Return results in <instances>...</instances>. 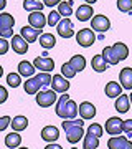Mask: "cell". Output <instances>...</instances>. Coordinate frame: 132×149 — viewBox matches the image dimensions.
<instances>
[{
  "mask_svg": "<svg viewBox=\"0 0 132 149\" xmlns=\"http://www.w3.org/2000/svg\"><path fill=\"white\" fill-rule=\"evenodd\" d=\"M78 113L81 119H93L96 116V106L89 101H83L78 108Z\"/></svg>",
  "mask_w": 132,
  "mask_h": 149,
  "instance_id": "obj_15",
  "label": "cell"
},
{
  "mask_svg": "<svg viewBox=\"0 0 132 149\" xmlns=\"http://www.w3.org/2000/svg\"><path fill=\"white\" fill-rule=\"evenodd\" d=\"M10 126L15 133H21V131H25L26 126H28V119H26V116H15L12 119Z\"/></svg>",
  "mask_w": 132,
  "mask_h": 149,
  "instance_id": "obj_25",
  "label": "cell"
},
{
  "mask_svg": "<svg viewBox=\"0 0 132 149\" xmlns=\"http://www.w3.org/2000/svg\"><path fill=\"white\" fill-rule=\"evenodd\" d=\"M122 133H126L127 136H132V119H126L122 123Z\"/></svg>",
  "mask_w": 132,
  "mask_h": 149,
  "instance_id": "obj_37",
  "label": "cell"
},
{
  "mask_svg": "<svg viewBox=\"0 0 132 149\" xmlns=\"http://www.w3.org/2000/svg\"><path fill=\"white\" fill-rule=\"evenodd\" d=\"M13 25H15V18L10 13L2 12L0 13V38L13 37Z\"/></svg>",
  "mask_w": 132,
  "mask_h": 149,
  "instance_id": "obj_4",
  "label": "cell"
},
{
  "mask_svg": "<svg viewBox=\"0 0 132 149\" xmlns=\"http://www.w3.org/2000/svg\"><path fill=\"white\" fill-rule=\"evenodd\" d=\"M61 3V0H43V5H46V7H55V5H59Z\"/></svg>",
  "mask_w": 132,
  "mask_h": 149,
  "instance_id": "obj_41",
  "label": "cell"
},
{
  "mask_svg": "<svg viewBox=\"0 0 132 149\" xmlns=\"http://www.w3.org/2000/svg\"><path fill=\"white\" fill-rule=\"evenodd\" d=\"M43 3L41 2H38V0H25L23 2V8L28 12H41L43 10Z\"/></svg>",
  "mask_w": 132,
  "mask_h": 149,
  "instance_id": "obj_31",
  "label": "cell"
},
{
  "mask_svg": "<svg viewBox=\"0 0 132 149\" xmlns=\"http://www.w3.org/2000/svg\"><path fill=\"white\" fill-rule=\"evenodd\" d=\"M88 133L96 136V138H101L102 133H104V128L101 124H97V123H93V124H89V128H88Z\"/></svg>",
  "mask_w": 132,
  "mask_h": 149,
  "instance_id": "obj_35",
  "label": "cell"
},
{
  "mask_svg": "<svg viewBox=\"0 0 132 149\" xmlns=\"http://www.w3.org/2000/svg\"><path fill=\"white\" fill-rule=\"evenodd\" d=\"M116 111L117 113H127L129 108H131V100H129V95H121L119 98H116Z\"/></svg>",
  "mask_w": 132,
  "mask_h": 149,
  "instance_id": "obj_24",
  "label": "cell"
},
{
  "mask_svg": "<svg viewBox=\"0 0 132 149\" xmlns=\"http://www.w3.org/2000/svg\"><path fill=\"white\" fill-rule=\"evenodd\" d=\"M18 149H28V148H18Z\"/></svg>",
  "mask_w": 132,
  "mask_h": 149,
  "instance_id": "obj_48",
  "label": "cell"
},
{
  "mask_svg": "<svg viewBox=\"0 0 132 149\" xmlns=\"http://www.w3.org/2000/svg\"><path fill=\"white\" fill-rule=\"evenodd\" d=\"M76 42H78V45L88 48L96 42V35L91 28H81V30L76 33Z\"/></svg>",
  "mask_w": 132,
  "mask_h": 149,
  "instance_id": "obj_6",
  "label": "cell"
},
{
  "mask_svg": "<svg viewBox=\"0 0 132 149\" xmlns=\"http://www.w3.org/2000/svg\"><path fill=\"white\" fill-rule=\"evenodd\" d=\"M55 113H56V116H59L63 121L64 119H76V116H78V104L69 98L68 93H63V95L58 98V101H56Z\"/></svg>",
  "mask_w": 132,
  "mask_h": 149,
  "instance_id": "obj_1",
  "label": "cell"
},
{
  "mask_svg": "<svg viewBox=\"0 0 132 149\" xmlns=\"http://www.w3.org/2000/svg\"><path fill=\"white\" fill-rule=\"evenodd\" d=\"M28 23H30V27L41 32L46 25V15H43V12H32L28 15Z\"/></svg>",
  "mask_w": 132,
  "mask_h": 149,
  "instance_id": "obj_13",
  "label": "cell"
},
{
  "mask_svg": "<svg viewBox=\"0 0 132 149\" xmlns=\"http://www.w3.org/2000/svg\"><path fill=\"white\" fill-rule=\"evenodd\" d=\"M91 66H93V70H94V71L102 73V71H106V70L109 68V63L104 60V56H102V55H94V56H93V60H91Z\"/></svg>",
  "mask_w": 132,
  "mask_h": 149,
  "instance_id": "obj_20",
  "label": "cell"
},
{
  "mask_svg": "<svg viewBox=\"0 0 132 149\" xmlns=\"http://www.w3.org/2000/svg\"><path fill=\"white\" fill-rule=\"evenodd\" d=\"M12 123V118L10 116H2L0 118V131H5Z\"/></svg>",
  "mask_w": 132,
  "mask_h": 149,
  "instance_id": "obj_38",
  "label": "cell"
},
{
  "mask_svg": "<svg viewBox=\"0 0 132 149\" xmlns=\"http://www.w3.org/2000/svg\"><path fill=\"white\" fill-rule=\"evenodd\" d=\"M10 48V43L7 42V38H0V55H5Z\"/></svg>",
  "mask_w": 132,
  "mask_h": 149,
  "instance_id": "obj_39",
  "label": "cell"
},
{
  "mask_svg": "<svg viewBox=\"0 0 132 149\" xmlns=\"http://www.w3.org/2000/svg\"><path fill=\"white\" fill-rule=\"evenodd\" d=\"M91 17H93V5H79V8L76 10V18L79 22H88L91 20Z\"/></svg>",
  "mask_w": 132,
  "mask_h": 149,
  "instance_id": "obj_22",
  "label": "cell"
},
{
  "mask_svg": "<svg viewBox=\"0 0 132 149\" xmlns=\"http://www.w3.org/2000/svg\"><path fill=\"white\" fill-rule=\"evenodd\" d=\"M7 83L12 88H17V86L21 85V76L18 73H8L7 74Z\"/></svg>",
  "mask_w": 132,
  "mask_h": 149,
  "instance_id": "obj_33",
  "label": "cell"
},
{
  "mask_svg": "<svg viewBox=\"0 0 132 149\" xmlns=\"http://www.w3.org/2000/svg\"><path fill=\"white\" fill-rule=\"evenodd\" d=\"M97 146H99V138L86 133L83 138V149H97Z\"/></svg>",
  "mask_w": 132,
  "mask_h": 149,
  "instance_id": "obj_29",
  "label": "cell"
},
{
  "mask_svg": "<svg viewBox=\"0 0 132 149\" xmlns=\"http://www.w3.org/2000/svg\"><path fill=\"white\" fill-rule=\"evenodd\" d=\"M7 100H8V91L5 86H0V104H3Z\"/></svg>",
  "mask_w": 132,
  "mask_h": 149,
  "instance_id": "obj_40",
  "label": "cell"
},
{
  "mask_svg": "<svg viewBox=\"0 0 132 149\" xmlns=\"http://www.w3.org/2000/svg\"><path fill=\"white\" fill-rule=\"evenodd\" d=\"M68 63L73 66V70L76 73H79V71H83L86 68V58L83 55H74V56H71V60H69Z\"/></svg>",
  "mask_w": 132,
  "mask_h": 149,
  "instance_id": "obj_26",
  "label": "cell"
},
{
  "mask_svg": "<svg viewBox=\"0 0 132 149\" xmlns=\"http://www.w3.org/2000/svg\"><path fill=\"white\" fill-rule=\"evenodd\" d=\"M102 56L109 65H117L119 61H122L129 56V48H127L126 43L117 42L112 47H106L102 50Z\"/></svg>",
  "mask_w": 132,
  "mask_h": 149,
  "instance_id": "obj_2",
  "label": "cell"
},
{
  "mask_svg": "<svg viewBox=\"0 0 132 149\" xmlns=\"http://www.w3.org/2000/svg\"><path fill=\"white\" fill-rule=\"evenodd\" d=\"M129 100H131V104H132V93L129 95Z\"/></svg>",
  "mask_w": 132,
  "mask_h": 149,
  "instance_id": "obj_47",
  "label": "cell"
},
{
  "mask_svg": "<svg viewBox=\"0 0 132 149\" xmlns=\"http://www.w3.org/2000/svg\"><path fill=\"white\" fill-rule=\"evenodd\" d=\"M59 138V129L55 126H45L41 129V139H45L46 143H55Z\"/></svg>",
  "mask_w": 132,
  "mask_h": 149,
  "instance_id": "obj_18",
  "label": "cell"
},
{
  "mask_svg": "<svg viewBox=\"0 0 132 149\" xmlns=\"http://www.w3.org/2000/svg\"><path fill=\"white\" fill-rule=\"evenodd\" d=\"M56 30H58V35L63 38H71L74 35V25L69 18H61V22L58 23Z\"/></svg>",
  "mask_w": 132,
  "mask_h": 149,
  "instance_id": "obj_12",
  "label": "cell"
},
{
  "mask_svg": "<svg viewBox=\"0 0 132 149\" xmlns=\"http://www.w3.org/2000/svg\"><path fill=\"white\" fill-rule=\"evenodd\" d=\"M40 45L45 50H50V48H53L56 45V38H55L53 33H43V35H40Z\"/></svg>",
  "mask_w": 132,
  "mask_h": 149,
  "instance_id": "obj_30",
  "label": "cell"
},
{
  "mask_svg": "<svg viewBox=\"0 0 132 149\" xmlns=\"http://www.w3.org/2000/svg\"><path fill=\"white\" fill-rule=\"evenodd\" d=\"M127 141H129L127 136H112V138L107 141V148L109 149H122L126 146Z\"/></svg>",
  "mask_w": 132,
  "mask_h": 149,
  "instance_id": "obj_27",
  "label": "cell"
},
{
  "mask_svg": "<svg viewBox=\"0 0 132 149\" xmlns=\"http://www.w3.org/2000/svg\"><path fill=\"white\" fill-rule=\"evenodd\" d=\"M122 149H132V141H127V143H126V146H124Z\"/></svg>",
  "mask_w": 132,
  "mask_h": 149,
  "instance_id": "obj_44",
  "label": "cell"
},
{
  "mask_svg": "<svg viewBox=\"0 0 132 149\" xmlns=\"http://www.w3.org/2000/svg\"><path fill=\"white\" fill-rule=\"evenodd\" d=\"M104 93L107 98H119L122 95V86L116 81H109L104 88Z\"/></svg>",
  "mask_w": 132,
  "mask_h": 149,
  "instance_id": "obj_21",
  "label": "cell"
},
{
  "mask_svg": "<svg viewBox=\"0 0 132 149\" xmlns=\"http://www.w3.org/2000/svg\"><path fill=\"white\" fill-rule=\"evenodd\" d=\"M20 144H21V136L18 133L12 131V133H8L5 136V146L8 149H18Z\"/></svg>",
  "mask_w": 132,
  "mask_h": 149,
  "instance_id": "obj_23",
  "label": "cell"
},
{
  "mask_svg": "<svg viewBox=\"0 0 132 149\" xmlns=\"http://www.w3.org/2000/svg\"><path fill=\"white\" fill-rule=\"evenodd\" d=\"M84 2H86V3H88V5H91V3H94L96 0H84Z\"/></svg>",
  "mask_w": 132,
  "mask_h": 149,
  "instance_id": "obj_45",
  "label": "cell"
},
{
  "mask_svg": "<svg viewBox=\"0 0 132 149\" xmlns=\"http://www.w3.org/2000/svg\"><path fill=\"white\" fill-rule=\"evenodd\" d=\"M40 30H37V28H33V27H21V30H20V35L23 38L26 40V43H33V42H37V38H38V35H40Z\"/></svg>",
  "mask_w": 132,
  "mask_h": 149,
  "instance_id": "obj_19",
  "label": "cell"
},
{
  "mask_svg": "<svg viewBox=\"0 0 132 149\" xmlns=\"http://www.w3.org/2000/svg\"><path fill=\"white\" fill-rule=\"evenodd\" d=\"M35 101L40 108H50L55 103L58 101V95L53 90H45V91H38L35 96Z\"/></svg>",
  "mask_w": 132,
  "mask_h": 149,
  "instance_id": "obj_5",
  "label": "cell"
},
{
  "mask_svg": "<svg viewBox=\"0 0 132 149\" xmlns=\"http://www.w3.org/2000/svg\"><path fill=\"white\" fill-rule=\"evenodd\" d=\"M61 18L63 17L58 13V10H51L50 13L46 15V25H50V27H58V23L61 22Z\"/></svg>",
  "mask_w": 132,
  "mask_h": 149,
  "instance_id": "obj_32",
  "label": "cell"
},
{
  "mask_svg": "<svg viewBox=\"0 0 132 149\" xmlns=\"http://www.w3.org/2000/svg\"><path fill=\"white\" fill-rule=\"evenodd\" d=\"M10 47L13 48V52L18 55H25L28 52V43L26 40L21 35H13L12 37V42H10Z\"/></svg>",
  "mask_w": 132,
  "mask_h": 149,
  "instance_id": "obj_14",
  "label": "cell"
},
{
  "mask_svg": "<svg viewBox=\"0 0 132 149\" xmlns=\"http://www.w3.org/2000/svg\"><path fill=\"white\" fill-rule=\"evenodd\" d=\"M71 149H78V148H71Z\"/></svg>",
  "mask_w": 132,
  "mask_h": 149,
  "instance_id": "obj_49",
  "label": "cell"
},
{
  "mask_svg": "<svg viewBox=\"0 0 132 149\" xmlns=\"http://www.w3.org/2000/svg\"><path fill=\"white\" fill-rule=\"evenodd\" d=\"M2 74H3V68H2V65H0V78H2Z\"/></svg>",
  "mask_w": 132,
  "mask_h": 149,
  "instance_id": "obj_46",
  "label": "cell"
},
{
  "mask_svg": "<svg viewBox=\"0 0 132 149\" xmlns=\"http://www.w3.org/2000/svg\"><path fill=\"white\" fill-rule=\"evenodd\" d=\"M33 66L37 70H41V73H50L55 68V61L50 56H37L33 60Z\"/></svg>",
  "mask_w": 132,
  "mask_h": 149,
  "instance_id": "obj_11",
  "label": "cell"
},
{
  "mask_svg": "<svg viewBox=\"0 0 132 149\" xmlns=\"http://www.w3.org/2000/svg\"><path fill=\"white\" fill-rule=\"evenodd\" d=\"M51 90L55 93H68L69 90V81L64 78L63 74H53L51 78Z\"/></svg>",
  "mask_w": 132,
  "mask_h": 149,
  "instance_id": "obj_10",
  "label": "cell"
},
{
  "mask_svg": "<svg viewBox=\"0 0 132 149\" xmlns=\"http://www.w3.org/2000/svg\"><path fill=\"white\" fill-rule=\"evenodd\" d=\"M117 8H119V12L129 13L132 10V0H117Z\"/></svg>",
  "mask_w": 132,
  "mask_h": 149,
  "instance_id": "obj_36",
  "label": "cell"
},
{
  "mask_svg": "<svg viewBox=\"0 0 132 149\" xmlns=\"http://www.w3.org/2000/svg\"><path fill=\"white\" fill-rule=\"evenodd\" d=\"M58 13L63 17V18H69L71 13H73V2H71V0L61 2V3L58 5Z\"/></svg>",
  "mask_w": 132,
  "mask_h": 149,
  "instance_id": "obj_28",
  "label": "cell"
},
{
  "mask_svg": "<svg viewBox=\"0 0 132 149\" xmlns=\"http://www.w3.org/2000/svg\"><path fill=\"white\" fill-rule=\"evenodd\" d=\"M64 129V133H66V139H68L71 144H76L79 143V139L84 138V129H83V126H66Z\"/></svg>",
  "mask_w": 132,
  "mask_h": 149,
  "instance_id": "obj_9",
  "label": "cell"
},
{
  "mask_svg": "<svg viewBox=\"0 0 132 149\" xmlns=\"http://www.w3.org/2000/svg\"><path fill=\"white\" fill-rule=\"evenodd\" d=\"M61 74H63L66 80H71V78L76 76V71L73 70V66L69 63H63V66H61Z\"/></svg>",
  "mask_w": 132,
  "mask_h": 149,
  "instance_id": "obj_34",
  "label": "cell"
},
{
  "mask_svg": "<svg viewBox=\"0 0 132 149\" xmlns=\"http://www.w3.org/2000/svg\"><path fill=\"white\" fill-rule=\"evenodd\" d=\"M45 149H63L59 144H56V143H48L46 146H45Z\"/></svg>",
  "mask_w": 132,
  "mask_h": 149,
  "instance_id": "obj_42",
  "label": "cell"
},
{
  "mask_svg": "<svg viewBox=\"0 0 132 149\" xmlns=\"http://www.w3.org/2000/svg\"><path fill=\"white\" fill-rule=\"evenodd\" d=\"M17 70H18V74H20V76H25L26 80H28V78H32V76H35V71H37V68L33 66V63L26 61V60L20 61Z\"/></svg>",
  "mask_w": 132,
  "mask_h": 149,
  "instance_id": "obj_17",
  "label": "cell"
},
{
  "mask_svg": "<svg viewBox=\"0 0 132 149\" xmlns=\"http://www.w3.org/2000/svg\"><path fill=\"white\" fill-rule=\"evenodd\" d=\"M5 7H7V0H0V12L3 10Z\"/></svg>",
  "mask_w": 132,
  "mask_h": 149,
  "instance_id": "obj_43",
  "label": "cell"
},
{
  "mask_svg": "<svg viewBox=\"0 0 132 149\" xmlns=\"http://www.w3.org/2000/svg\"><path fill=\"white\" fill-rule=\"evenodd\" d=\"M111 28V22L106 15H94L91 18V30L93 32H101L104 33Z\"/></svg>",
  "mask_w": 132,
  "mask_h": 149,
  "instance_id": "obj_7",
  "label": "cell"
},
{
  "mask_svg": "<svg viewBox=\"0 0 132 149\" xmlns=\"http://www.w3.org/2000/svg\"><path fill=\"white\" fill-rule=\"evenodd\" d=\"M38 2H41V0H38Z\"/></svg>",
  "mask_w": 132,
  "mask_h": 149,
  "instance_id": "obj_50",
  "label": "cell"
},
{
  "mask_svg": "<svg viewBox=\"0 0 132 149\" xmlns=\"http://www.w3.org/2000/svg\"><path fill=\"white\" fill-rule=\"evenodd\" d=\"M119 80H121V86L124 90H132V68L131 66H126V68L121 70Z\"/></svg>",
  "mask_w": 132,
  "mask_h": 149,
  "instance_id": "obj_16",
  "label": "cell"
},
{
  "mask_svg": "<svg viewBox=\"0 0 132 149\" xmlns=\"http://www.w3.org/2000/svg\"><path fill=\"white\" fill-rule=\"evenodd\" d=\"M51 78L53 76L50 73H38L35 76H32V78H28L23 83V90H25L26 95H37L40 91V88L51 85Z\"/></svg>",
  "mask_w": 132,
  "mask_h": 149,
  "instance_id": "obj_3",
  "label": "cell"
},
{
  "mask_svg": "<svg viewBox=\"0 0 132 149\" xmlns=\"http://www.w3.org/2000/svg\"><path fill=\"white\" fill-rule=\"evenodd\" d=\"M122 123H124V121H122L121 118H117V116L109 118V119L106 121V126H104L106 133L111 134V136H121V133H122Z\"/></svg>",
  "mask_w": 132,
  "mask_h": 149,
  "instance_id": "obj_8",
  "label": "cell"
}]
</instances>
